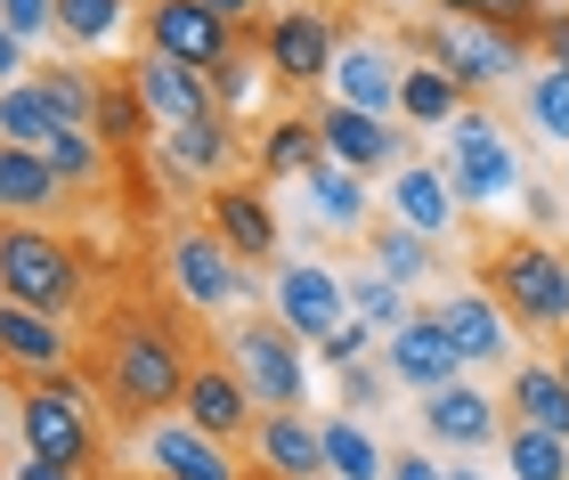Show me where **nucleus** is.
Instances as JSON below:
<instances>
[{
  "instance_id": "34",
  "label": "nucleus",
  "mask_w": 569,
  "mask_h": 480,
  "mask_svg": "<svg viewBox=\"0 0 569 480\" xmlns=\"http://www.w3.org/2000/svg\"><path fill=\"white\" fill-rule=\"evenodd\" d=\"M33 82H41L49 107H58V122H73V131H90V122H98V73H82V66H41Z\"/></svg>"
},
{
  "instance_id": "29",
  "label": "nucleus",
  "mask_w": 569,
  "mask_h": 480,
  "mask_svg": "<svg viewBox=\"0 0 569 480\" xmlns=\"http://www.w3.org/2000/svg\"><path fill=\"white\" fill-rule=\"evenodd\" d=\"M309 204H318V220H326V229H342V237H367L375 229V212H367V188H358V171H342V163H318V171H309Z\"/></svg>"
},
{
  "instance_id": "41",
  "label": "nucleus",
  "mask_w": 569,
  "mask_h": 480,
  "mask_svg": "<svg viewBox=\"0 0 569 480\" xmlns=\"http://www.w3.org/2000/svg\"><path fill=\"white\" fill-rule=\"evenodd\" d=\"M0 24H9L17 41H33V33H58V0H0Z\"/></svg>"
},
{
  "instance_id": "9",
  "label": "nucleus",
  "mask_w": 569,
  "mask_h": 480,
  "mask_svg": "<svg viewBox=\"0 0 569 480\" xmlns=\"http://www.w3.org/2000/svg\"><path fill=\"white\" fill-rule=\"evenodd\" d=\"M431 49V66L448 73L456 90H488V82H505V73H521L529 49L521 41H505V33H488L480 17H439L431 33H416Z\"/></svg>"
},
{
  "instance_id": "27",
  "label": "nucleus",
  "mask_w": 569,
  "mask_h": 480,
  "mask_svg": "<svg viewBox=\"0 0 569 480\" xmlns=\"http://www.w3.org/2000/svg\"><path fill=\"white\" fill-rule=\"evenodd\" d=\"M154 147H163V163H179L188 180H212V188H220L228 156H237V131H228V114H203V122H179V131H163Z\"/></svg>"
},
{
  "instance_id": "38",
  "label": "nucleus",
  "mask_w": 569,
  "mask_h": 480,
  "mask_svg": "<svg viewBox=\"0 0 569 480\" xmlns=\"http://www.w3.org/2000/svg\"><path fill=\"white\" fill-rule=\"evenodd\" d=\"M350 318H367L375 334H399V326H407V310H399V286H391L382 269H358V277H350Z\"/></svg>"
},
{
  "instance_id": "19",
  "label": "nucleus",
  "mask_w": 569,
  "mask_h": 480,
  "mask_svg": "<svg viewBox=\"0 0 569 480\" xmlns=\"http://www.w3.org/2000/svg\"><path fill=\"white\" fill-rule=\"evenodd\" d=\"M252 457L277 480H318L326 472V423H309L301 408H277V416L252 423Z\"/></svg>"
},
{
  "instance_id": "4",
  "label": "nucleus",
  "mask_w": 569,
  "mask_h": 480,
  "mask_svg": "<svg viewBox=\"0 0 569 480\" xmlns=\"http://www.w3.org/2000/svg\"><path fill=\"white\" fill-rule=\"evenodd\" d=\"M24 448H33L41 464H66V472H98V416H90V399L73 374H33V391H24Z\"/></svg>"
},
{
  "instance_id": "24",
  "label": "nucleus",
  "mask_w": 569,
  "mask_h": 480,
  "mask_svg": "<svg viewBox=\"0 0 569 480\" xmlns=\"http://www.w3.org/2000/svg\"><path fill=\"white\" fill-rule=\"evenodd\" d=\"M391 220H407L416 237H448L456 229V188L439 163H399V188H391Z\"/></svg>"
},
{
  "instance_id": "48",
  "label": "nucleus",
  "mask_w": 569,
  "mask_h": 480,
  "mask_svg": "<svg viewBox=\"0 0 569 480\" xmlns=\"http://www.w3.org/2000/svg\"><path fill=\"white\" fill-rule=\"evenodd\" d=\"M203 9L228 17V24H252V17H261V0H203Z\"/></svg>"
},
{
  "instance_id": "52",
  "label": "nucleus",
  "mask_w": 569,
  "mask_h": 480,
  "mask_svg": "<svg viewBox=\"0 0 569 480\" xmlns=\"http://www.w3.org/2000/svg\"><path fill=\"white\" fill-rule=\"evenodd\" d=\"M244 480H277V472H261V464H252V472H244Z\"/></svg>"
},
{
  "instance_id": "32",
  "label": "nucleus",
  "mask_w": 569,
  "mask_h": 480,
  "mask_svg": "<svg viewBox=\"0 0 569 480\" xmlns=\"http://www.w3.org/2000/svg\"><path fill=\"white\" fill-rule=\"evenodd\" d=\"M367 252H375V269L391 277V286H416V277L431 269V237H416L407 220H375V229H367Z\"/></svg>"
},
{
  "instance_id": "40",
  "label": "nucleus",
  "mask_w": 569,
  "mask_h": 480,
  "mask_svg": "<svg viewBox=\"0 0 569 480\" xmlns=\"http://www.w3.org/2000/svg\"><path fill=\"white\" fill-rule=\"evenodd\" d=\"M480 24L529 49V41H537V24H546V0H480Z\"/></svg>"
},
{
  "instance_id": "35",
  "label": "nucleus",
  "mask_w": 569,
  "mask_h": 480,
  "mask_svg": "<svg viewBox=\"0 0 569 480\" xmlns=\"http://www.w3.org/2000/svg\"><path fill=\"white\" fill-rule=\"evenodd\" d=\"M382 464H391V457H382V448L358 432L350 416L326 423V472H333V480H382Z\"/></svg>"
},
{
  "instance_id": "49",
  "label": "nucleus",
  "mask_w": 569,
  "mask_h": 480,
  "mask_svg": "<svg viewBox=\"0 0 569 480\" xmlns=\"http://www.w3.org/2000/svg\"><path fill=\"white\" fill-rule=\"evenodd\" d=\"M17 480H82V472H66V464H41V457H33V464H17Z\"/></svg>"
},
{
  "instance_id": "25",
  "label": "nucleus",
  "mask_w": 569,
  "mask_h": 480,
  "mask_svg": "<svg viewBox=\"0 0 569 480\" xmlns=\"http://www.w3.org/2000/svg\"><path fill=\"white\" fill-rule=\"evenodd\" d=\"M147 457H154V472H163V480H244L237 464H228V448L203 440L188 416H179V423H154Z\"/></svg>"
},
{
  "instance_id": "45",
  "label": "nucleus",
  "mask_w": 569,
  "mask_h": 480,
  "mask_svg": "<svg viewBox=\"0 0 569 480\" xmlns=\"http://www.w3.org/2000/svg\"><path fill=\"white\" fill-rule=\"evenodd\" d=\"M521 196H529V220H537V229H553V220H561V204H553V188H546V180H529Z\"/></svg>"
},
{
  "instance_id": "12",
  "label": "nucleus",
  "mask_w": 569,
  "mask_h": 480,
  "mask_svg": "<svg viewBox=\"0 0 569 480\" xmlns=\"http://www.w3.org/2000/svg\"><path fill=\"white\" fill-rule=\"evenodd\" d=\"M179 416H188L203 440H220V448H228V440H252V423H261V399L244 391V374L228 367V359H196Z\"/></svg>"
},
{
  "instance_id": "39",
  "label": "nucleus",
  "mask_w": 569,
  "mask_h": 480,
  "mask_svg": "<svg viewBox=\"0 0 569 480\" xmlns=\"http://www.w3.org/2000/svg\"><path fill=\"white\" fill-rule=\"evenodd\" d=\"M122 9H131V0H58V33L73 41V49H98L122 24Z\"/></svg>"
},
{
  "instance_id": "23",
  "label": "nucleus",
  "mask_w": 569,
  "mask_h": 480,
  "mask_svg": "<svg viewBox=\"0 0 569 480\" xmlns=\"http://www.w3.org/2000/svg\"><path fill=\"white\" fill-rule=\"evenodd\" d=\"M505 423L569 440V383H561V367H546V359H521V367H512V383H505Z\"/></svg>"
},
{
  "instance_id": "2",
  "label": "nucleus",
  "mask_w": 569,
  "mask_h": 480,
  "mask_svg": "<svg viewBox=\"0 0 569 480\" xmlns=\"http://www.w3.org/2000/svg\"><path fill=\"white\" fill-rule=\"evenodd\" d=\"M480 286L497 293V310L512 326H537V334L569 326V252L546 237H497L480 261Z\"/></svg>"
},
{
  "instance_id": "22",
  "label": "nucleus",
  "mask_w": 569,
  "mask_h": 480,
  "mask_svg": "<svg viewBox=\"0 0 569 480\" xmlns=\"http://www.w3.org/2000/svg\"><path fill=\"white\" fill-rule=\"evenodd\" d=\"M439 326H448V342H456V359H463V367L505 359V342H512V318L497 310V293H488V286L448 293V301H439Z\"/></svg>"
},
{
  "instance_id": "43",
  "label": "nucleus",
  "mask_w": 569,
  "mask_h": 480,
  "mask_svg": "<svg viewBox=\"0 0 569 480\" xmlns=\"http://www.w3.org/2000/svg\"><path fill=\"white\" fill-rule=\"evenodd\" d=\"M382 383H391V367H367V359H358V367H342V399H350L358 416H367V408H382Z\"/></svg>"
},
{
  "instance_id": "21",
  "label": "nucleus",
  "mask_w": 569,
  "mask_h": 480,
  "mask_svg": "<svg viewBox=\"0 0 569 480\" xmlns=\"http://www.w3.org/2000/svg\"><path fill=\"white\" fill-rule=\"evenodd\" d=\"M0 367H17V374H66L73 367V334L58 318H41V310L0 301Z\"/></svg>"
},
{
  "instance_id": "31",
  "label": "nucleus",
  "mask_w": 569,
  "mask_h": 480,
  "mask_svg": "<svg viewBox=\"0 0 569 480\" xmlns=\"http://www.w3.org/2000/svg\"><path fill=\"white\" fill-rule=\"evenodd\" d=\"M399 114L423 122V131H448V122L463 114V90H456L439 66H407V73H399Z\"/></svg>"
},
{
  "instance_id": "15",
  "label": "nucleus",
  "mask_w": 569,
  "mask_h": 480,
  "mask_svg": "<svg viewBox=\"0 0 569 480\" xmlns=\"http://www.w3.org/2000/svg\"><path fill=\"white\" fill-rule=\"evenodd\" d=\"M382 367H391V383H407V391H439V383H456V374H463L439 310H416L399 334H382Z\"/></svg>"
},
{
  "instance_id": "5",
  "label": "nucleus",
  "mask_w": 569,
  "mask_h": 480,
  "mask_svg": "<svg viewBox=\"0 0 569 480\" xmlns=\"http://www.w3.org/2000/svg\"><path fill=\"white\" fill-rule=\"evenodd\" d=\"M228 367L244 374V391L261 399V416L277 408H301L309 374H301V334L284 318H244L237 334H228Z\"/></svg>"
},
{
  "instance_id": "51",
  "label": "nucleus",
  "mask_w": 569,
  "mask_h": 480,
  "mask_svg": "<svg viewBox=\"0 0 569 480\" xmlns=\"http://www.w3.org/2000/svg\"><path fill=\"white\" fill-rule=\"evenodd\" d=\"M553 367H561V383H569V334H561V350H553Z\"/></svg>"
},
{
  "instance_id": "46",
  "label": "nucleus",
  "mask_w": 569,
  "mask_h": 480,
  "mask_svg": "<svg viewBox=\"0 0 569 480\" xmlns=\"http://www.w3.org/2000/svg\"><path fill=\"white\" fill-rule=\"evenodd\" d=\"M17 73H24V41L9 33V24H0V90H9V82H17Z\"/></svg>"
},
{
  "instance_id": "10",
  "label": "nucleus",
  "mask_w": 569,
  "mask_h": 480,
  "mask_svg": "<svg viewBox=\"0 0 569 480\" xmlns=\"http://www.w3.org/2000/svg\"><path fill=\"white\" fill-rule=\"evenodd\" d=\"M139 24H147V49H154V58H179V66H196V73H212L228 49H237V33H244V24L212 17L203 0H147Z\"/></svg>"
},
{
  "instance_id": "53",
  "label": "nucleus",
  "mask_w": 569,
  "mask_h": 480,
  "mask_svg": "<svg viewBox=\"0 0 569 480\" xmlns=\"http://www.w3.org/2000/svg\"><path fill=\"white\" fill-rule=\"evenodd\" d=\"M448 480H488V472H448Z\"/></svg>"
},
{
  "instance_id": "7",
  "label": "nucleus",
  "mask_w": 569,
  "mask_h": 480,
  "mask_svg": "<svg viewBox=\"0 0 569 480\" xmlns=\"http://www.w3.org/2000/svg\"><path fill=\"white\" fill-rule=\"evenodd\" d=\"M163 261H171V286H179L188 310H228V301H252V293H261V286H252V269H244L212 229H171Z\"/></svg>"
},
{
  "instance_id": "14",
  "label": "nucleus",
  "mask_w": 569,
  "mask_h": 480,
  "mask_svg": "<svg viewBox=\"0 0 569 480\" xmlns=\"http://www.w3.org/2000/svg\"><path fill=\"white\" fill-rule=\"evenodd\" d=\"M423 432L439 448H463V457H472V448H505V408L480 383H463V374H456V383L423 391Z\"/></svg>"
},
{
  "instance_id": "8",
  "label": "nucleus",
  "mask_w": 569,
  "mask_h": 480,
  "mask_svg": "<svg viewBox=\"0 0 569 480\" xmlns=\"http://www.w3.org/2000/svg\"><path fill=\"white\" fill-rule=\"evenodd\" d=\"M261 58L284 90H318L333 82V58H342V33H333L326 9H277L261 24Z\"/></svg>"
},
{
  "instance_id": "11",
  "label": "nucleus",
  "mask_w": 569,
  "mask_h": 480,
  "mask_svg": "<svg viewBox=\"0 0 569 480\" xmlns=\"http://www.w3.org/2000/svg\"><path fill=\"white\" fill-rule=\"evenodd\" d=\"M277 318L293 326L309 350H318V342H333V334L350 326V286H342L326 261H284V269H277Z\"/></svg>"
},
{
  "instance_id": "42",
  "label": "nucleus",
  "mask_w": 569,
  "mask_h": 480,
  "mask_svg": "<svg viewBox=\"0 0 569 480\" xmlns=\"http://www.w3.org/2000/svg\"><path fill=\"white\" fill-rule=\"evenodd\" d=\"M367 350H375V326H367V318H350L333 342H318V359H326V367H358Z\"/></svg>"
},
{
  "instance_id": "20",
  "label": "nucleus",
  "mask_w": 569,
  "mask_h": 480,
  "mask_svg": "<svg viewBox=\"0 0 569 480\" xmlns=\"http://www.w3.org/2000/svg\"><path fill=\"white\" fill-rule=\"evenodd\" d=\"M399 58L382 41H342V58H333V98L342 107H358V114H382L391 122V107H399Z\"/></svg>"
},
{
  "instance_id": "28",
  "label": "nucleus",
  "mask_w": 569,
  "mask_h": 480,
  "mask_svg": "<svg viewBox=\"0 0 569 480\" xmlns=\"http://www.w3.org/2000/svg\"><path fill=\"white\" fill-rule=\"evenodd\" d=\"M326 163V139H318V114H277L261 131V180H309Z\"/></svg>"
},
{
  "instance_id": "33",
  "label": "nucleus",
  "mask_w": 569,
  "mask_h": 480,
  "mask_svg": "<svg viewBox=\"0 0 569 480\" xmlns=\"http://www.w3.org/2000/svg\"><path fill=\"white\" fill-rule=\"evenodd\" d=\"M505 464H512V480H569V440L505 423Z\"/></svg>"
},
{
  "instance_id": "36",
  "label": "nucleus",
  "mask_w": 569,
  "mask_h": 480,
  "mask_svg": "<svg viewBox=\"0 0 569 480\" xmlns=\"http://www.w3.org/2000/svg\"><path fill=\"white\" fill-rule=\"evenodd\" d=\"M41 156H49V171H58L66 188H98V180H107V163H114L107 147H98V131H58Z\"/></svg>"
},
{
  "instance_id": "37",
  "label": "nucleus",
  "mask_w": 569,
  "mask_h": 480,
  "mask_svg": "<svg viewBox=\"0 0 569 480\" xmlns=\"http://www.w3.org/2000/svg\"><path fill=\"white\" fill-rule=\"evenodd\" d=\"M521 107H529V131L537 139H561L569 147V73H529V82H521Z\"/></svg>"
},
{
  "instance_id": "16",
  "label": "nucleus",
  "mask_w": 569,
  "mask_h": 480,
  "mask_svg": "<svg viewBox=\"0 0 569 480\" xmlns=\"http://www.w3.org/2000/svg\"><path fill=\"white\" fill-rule=\"evenodd\" d=\"M318 139H326V156L342 163V171L416 163V156H407V139L391 131V122H382V114H358V107H342V98H326V107H318Z\"/></svg>"
},
{
  "instance_id": "47",
  "label": "nucleus",
  "mask_w": 569,
  "mask_h": 480,
  "mask_svg": "<svg viewBox=\"0 0 569 480\" xmlns=\"http://www.w3.org/2000/svg\"><path fill=\"white\" fill-rule=\"evenodd\" d=\"M391 480H448V472H439L431 457H416V448H407V457H391Z\"/></svg>"
},
{
  "instance_id": "50",
  "label": "nucleus",
  "mask_w": 569,
  "mask_h": 480,
  "mask_svg": "<svg viewBox=\"0 0 569 480\" xmlns=\"http://www.w3.org/2000/svg\"><path fill=\"white\" fill-rule=\"evenodd\" d=\"M439 17H480V0H431Z\"/></svg>"
},
{
  "instance_id": "3",
  "label": "nucleus",
  "mask_w": 569,
  "mask_h": 480,
  "mask_svg": "<svg viewBox=\"0 0 569 480\" xmlns=\"http://www.w3.org/2000/svg\"><path fill=\"white\" fill-rule=\"evenodd\" d=\"M82 293H90V277L66 237H49L41 220H0V301L66 318V310H82Z\"/></svg>"
},
{
  "instance_id": "18",
  "label": "nucleus",
  "mask_w": 569,
  "mask_h": 480,
  "mask_svg": "<svg viewBox=\"0 0 569 480\" xmlns=\"http://www.w3.org/2000/svg\"><path fill=\"white\" fill-rule=\"evenodd\" d=\"M98 147L122 163V171H139L147 163V147H154V114H147V98H139V82H131V66L122 73H98Z\"/></svg>"
},
{
  "instance_id": "1",
  "label": "nucleus",
  "mask_w": 569,
  "mask_h": 480,
  "mask_svg": "<svg viewBox=\"0 0 569 480\" xmlns=\"http://www.w3.org/2000/svg\"><path fill=\"white\" fill-rule=\"evenodd\" d=\"M82 374L98 383V399L122 416V423H154L188 399V334H179L171 310H147V301H114V310L90 318V342L73 350Z\"/></svg>"
},
{
  "instance_id": "17",
  "label": "nucleus",
  "mask_w": 569,
  "mask_h": 480,
  "mask_svg": "<svg viewBox=\"0 0 569 480\" xmlns=\"http://www.w3.org/2000/svg\"><path fill=\"white\" fill-rule=\"evenodd\" d=\"M131 82L147 98V114L163 122V131H179V122H203V114H220V98H212V73H196V66H179V58H147L131 66Z\"/></svg>"
},
{
  "instance_id": "44",
  "label": "nucleus",
  "mask_w": 569,
  "mask_h": 480,
  "mask_svg": "<svg viewBox=\"0 0 569 480\" xmlns=\"http://www.w3.org/2000/svg\"><path fill=\"white\" fill-rule=\"evenodd\" d=\"M537 49H546V66L569 73V9H553L546 24H537Z\"/></svg>"
},
{
  "instance_id": "26",
  "label": "nucleus",
  "mask_w": 569,
  "mask_h": 480,
  "mask_svg": "<svg viewBox=\"0 0 569 480\" xmlns=\"http://www.w3.org/2000/svg\"><path fill=\"white\" fill-rule=\"evenodd\" d=\"M58 196H66V180L49 171V156L0 139V204H9L17 220H41V212H58Z\"/></svg>"
},
{
  "instance_id": "30",
  "label": "nucleus",
  "mask_w": 569,
  "mask_h": 480,
  "mask_svg": "<svg viewBox=\"0 0 569 480\" xmlns=\"http://www.w3.org/2000/svg\"><path fill=\"white\" fill-rule=\"evenodd\" d=\"M58 131H73V122H58V107L41 98V82H33V73L0 90V139H9V147H33V156H41V147L58 139Z\"/></svg>"
},
{
  "instance_id": "6",
  "label": "nucleus",
  "mask_w": 569,
  "mask_h": 480,
  "mask_svg": "<svg viewBox=\"0 0 569 480\" xmlns=\"http://www.w3.org/2000/svg\"><path fill=\"white\" fill-rule=\"evenodd\" d=\"M439 171H448L456 204H497V196L521 188V156H512V139L488 114H456L448 122V163Z\"/></svg>"
},
{
  "instance_id": "13",
  "label": "nucleus",
  "mask_w": 569,
  "mask_h": 480,
  "mask_svg": "<svg viewBox=\"0 0 569 480\" xmlns=\"http://www.w3.org/2000/svg\"><path fill=\"white\" fill-rule=\"evenodd\" d=\"M203 229H212L237 261H269L277 252V212H269V188L252 180H220L203 188Z\"/></svg>"
}]
</instances>
